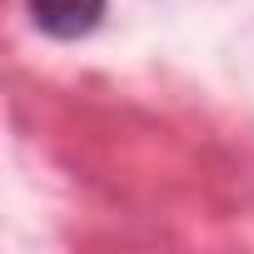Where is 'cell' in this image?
Wrapping results in <instances>:
<instances>
[{"label": "cell", "mask_w": 254, "mask_h": 254, "mask_svg": "<svg viewBox=\"0 0 254 254\" xmlns=\"http://www.w3.org/2000/svg\"><path fill=\"white\" fill-rule=\"evenodd\" d=\"M30 20L55 40H80L105 20V0H25Z\"/></svg>", "instance_id": "obj_1"}]
</instances>
